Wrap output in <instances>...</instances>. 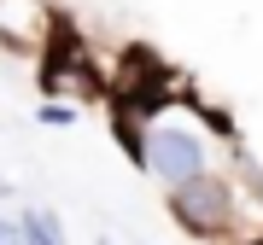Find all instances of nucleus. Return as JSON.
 <instances>
[{"label": "nucleus", "mask_w": 263, "mask_h": 245, "mask_svg": "<svg viewBox=\"0 0 263 245\" xmlns=\"http://www.w3.org/2000/svg\"><path fill=\"white\" fill-rule=\"evenodd\" d=\"M94 245H111V239H94Z\"/></svg>", "instance_id": "nucleus-7"}, {"label": "nucleus", "mask_w": 263, "mask_h": 245, "mask_svg": "<svg viewBox=\"0 0 263 245\" xmlns=\"http://www.w3.org/2000/svg\"><path fill=\"white\" fill-rule=\"evenodd\" d=\"M0 198H6V181H0Z\"/></svg>", "instance_id": "nucleus-6"}, {"label": "nucleus", "mask_w": 263, "mask_h": 245, "mask_svg": "<svg viewBox=\"0 0 263 245\" xmlns=\"http://www.w3.org/2000/svg\"><path fill=\"white\" fill-rule=\"evenodd\" d=\"M117 140L129 146V158L141 164V175H152L164 193L187 187V181L211 175V140L199 122H176V111H158V117H117Z\"/></svg>", "instance_id": "nucleus-1"}, {"label": "nucleus", "mask_w": 263, "mask_h": 245, "mask_svg": "<svg viewBox=\"0 0 263 245\" xmlns=\"http://www.w3.org/2000/svg\"><path fill=\"white\" fill-rule=\"evenodd\" d=\"M170 222L193 239H234L240 234V193L228 175H199L170 193Z\"/></svg>", "instance_id": "nucleus-2"}, {"label": "nucleus", "mask_w": 263, "mask_h": 245, "mask_svg": "<svg viewBox=\"0 0 263 245\" xmlns=\"http://www.w3.org/2000/svg\"><path fill=\"white\" fill-rule=\"evenodd\" d=\"M35 122H47V129H70V122H76V105H70V99H41Z\"/></svg>", "instance_id": "nucleus-4"}, {"label": "nucleus", "mask_w": 263, "mask_h": 245, "mask_svg": "<svg viewBox=\"0 0 263 245\" xmlns=\"http://www.w3.org/2000/svg\"><path fill=\"white\" fill-rule=\"evenodd\" d=\"M0 245H24V222L0 210Z\"/></svg>", "instance_id": "nucleus-5"}, {"label": "nucleus", "mask_w": 263, "mask_h": 245, "mask_svg": "<svg viewBox=\"0 0 263 245\" xmlns=\"http://www.w3.org/2000/svg\"><path fill=\"white\" fill-rule=\"evenodd\" d=\"M18 222H24V245H65V228L53 210H18Z\"/></svg>", "instance_id": "nucleus-3"}]
</instances>
